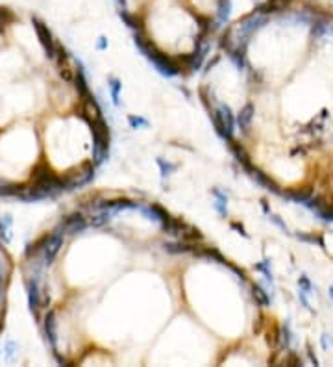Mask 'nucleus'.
<instances>
[{"label": "nucleus", "instance_id": "nucleus-36", "mask_svg": "<svg viewBox=\"0 0 333 367\" xmlns=\"http://www.w3.org/2000/svg\"><path fill=\"white\" fill-rule=\"evenodd\" d=\"M128 122L132 128H148V121L145 117H137V115H130Z\"/></svg>", "mask_w": 333, "mask_h": 367}, {"label": "nucleus", "instance_id": "nucleus-7", "mask_svg": "<svg viewBox=\"0 0 333 367\" xmlns=\"http://www.w3.org/2000/svg\"><path fill=\"white\" fill-rule=\"evenodd\" d=\"M32 24H33V28H35L37 39H39V43L43 45V49H45V52H47V56H49V58H54V56H56V47H58V45H56V41H54L52 32L49 30V26H47L39 17H32Z\"/></svg>", "mask_w": 333, "mask_h": 367}, {"label": "nucleus", "instance_id": "nucleus-10", "mask_svg": "<svg viewBox=\"0 0 333 367\" xmlns=\"http://www.w3.org/2000/svg\"><path fill=\"white\" fill-rule=\"evenodd\" d=\"M245 171L248 173V175H250V178L254 180V182H257L259 186H263L265 189H268V191H274V193H278V195H282V189L278 188V184H276L274 180L270 178L268 175H265L261 169L254 167V165H248Z\"/></svg>", "mask_w": 333, "mask_h": 367}, {"label": "nucleus", "instance_id": "nucleus-22", "mask_svg": "<svg viewBox=\"0 0 333 367\" xmlns=\"http://www.w3.org/2000/svg\"><path fill=\"white\" fill-rule=\"evenodd\" d=\"M211 195L215 197V210L222 215V217H228V195H226L224 191H220L218 188H213L211 189Z\"/></svg>", "mask_w": 333, "mask_h": 367}, {"label": "nucleus", "instance_id": "nucleus-42", "mask_svg": "<svg viewBox=\"0 0 333 367\" xmlns=\"http://www.w3.org/2000/svg\"><path fill=\"white\" fill-rule=\"evenodd\" d=\"M232 228H235L241 236H245V238H248V234L245 232V228H243V225H239V223H232Z\"/></svg>", "mask_w": 333, "mask_h": 367}, {"label": "nucleus", "instance_id": "nucleus-47", "mask_svg": "<svg viewBox=\"0 0 333 367\" xmlns=\"http://www.w3.org/2000/svg\"><path fill=\"white\" fill-rule=\"evenodd\" d=\"M0 304H2V284H0Z\"/></svg>", "mask_w": 333, "mask_h": 367}, {"label": "nucleus", "instance_id": "nucleus-13", "mask_svg": "<svg viewBox=\"0 0 333 367\" xmlns=\"http://www.w3.org/2000/svg\"><path fill=\"white\" fill-rule=\"evenodd\" d=\"M282 197L291 200V202H302V204H305L307 200L313 197V188L305 186V188H294L289 189V191H282Z\"/></svg>", "mask_w": 333, "mask_h": 367}, {"label": "nucleus", "instance_id": "nucleus-5", "mask_svg": "<svg viewBox=\"0 0 333 367\" xmlns=\"http://www.w3.org/2000/svg\"><path fill=\"white\" fill-rule=\"evenodd\" d=\"M93 178H95V165L91 161H87V163H83L78 169V173L72 171V175L65 176V191H72V189L82 188V186L89 184Z\"/></svg>", "mask_w": 333, "mask_h": 367}, {"label": "nucleus", "instance_id": "nucleus-25", "mask_svg": "<svg viewBox=\"0 0 333 367\" xmlns=\"http://www.w3.org/2000/svg\"><path fill=\"white\" fill-rule=\"evenodd\" d=\"M163 248L168 254H185V252H191L193 245H189L185 241H180V243H165Z\"/></svg>", "mask_w": 333, "mask_h": 367}, {"label": "nucleus", "instance_id": "nucleus-26", "mask_svg": "<svg viewBox=\"0 0 333 367\" xmlns=\"http://www.w3.org/2000/svg\"><path fill=\"white\" fill-rule=\"evenodd\" d=\"M230 11H232V2L230 0H218V8H216V17L218 22L224 24L230 19Z\"/></svg>", "mask_w": 333, "mask_h": 367}, {"label": "nucleus", "instance_id": "nucleus-39", "mask_svg": "<svg viewBox=\"0 0 333 367\" xmlns=\"http://www.w3.org/2000/svg\"><path fill=\"white\" fill-rule=\"evenodd\" d=\"M59 76L65 80V82H74V72H70V69H67L65 65H61V69H59Z\"/></svg>", "mask_w": 333, "mask_h": 367}, {"label": "nucleus", "instance_id": "nucleus-29", "mask_svg": "<svg viewBox=\"0 0 333 367\" xmlns=\"http://www.w3.org/2000/svg\"><path fill=\"white\" fill-rule=\"evenodd\" d=\"M47 239H49V234H45V236H43V238H39L37 241L30 243L28 247H26V258H32L33 254L41 252V250H43V247H45V243H47Z\"/></svg>", "mask_w": 333, "mask_h": 367}, {"label": "nucleus", "instance_id": "nucleus-24", "mask_svg": "<svg viewBox=\"0 0 333 367\" xmlns=\"http://www.w3.org/2000/svg\"><path fill=\"white\" fill-rule=\"evenodd\" d=\"M0 241L4 245L11 241V215H2L0 219Z\"/></svg>", "mask_w": 333, "mask_h": 367}, {"label": "nucleus", "instance_id": "nucleus-43", "mask_svg": "<svg viewBox=\"0 0 333 367\" xmlns=\"http://www.w3.org/2000/svg\"><path fill=\"white\" fill-rule=\"evenodd\" d=\"M98 49H106V37H100V41H98Z\"/></svg>", "mask_w": 333, "mask_h": 367}, {"label": "nucleus", "instance_id": "nucleus-3", "mask_svg": "<svg viewBox=\"0 0 333 367\" xmlns=\"http://www.w3.org/2000/svg\"><path fill=\"white\" fill-rule=\"evenodd\" d=\"M91 132H93V141H95V163H102L109 154V128L106 121L97 119L91 122Z\"/></svg>", "mask_w": 333, "mask_h": 367}, {"label": "nucleus", "instance_id": "nucleus-12", "mask_svg": "<svg viewBox=\"0 0 333 367\" xmlns=\"http://www.w3.org/2000/svg\"><path fill=\"white\" fill-rule=\"evenodd\" d=\"M141 204L133 202V200L128 199H115V200H100V202H95V208L97 210H109V211H122V210H133L137 208Z\"/></svg>", "mask_w": 333, "mask_h": 367}, {"label": "nucleus", "instance_id": "nucleus-17", "mask_svg": "<svg viewBox=\"0 0 333 367\" xmlns=\"http://www.w3.org/2000/svg\"><path fill=\"white\" fill-rule=\"evenodd\" d=\"M289 6H291V0H266L261 6H257L255 11H259L263 15H270V13H280V11L289 10Z\"/></svg>", "mask_w": 333, "mask_h": 367}, {"label": "nucleus", "instance_id": "nucleus-11", "mask_svg": "<svg viewBox=\"0 0 333 367\" xmlns=\"http://www.w3.org/2000/svg\"><path fill=\"white\" fill-rule=\"evenodd\" d=\"M43 330H45V336H47L49 343L52 345V349L56 350V345H58V319H56L54 310L47 312L45 321H43Z\"/></svg>", "mask_w": 333, "mask_h": 367}, {"label": "nucleus", "instance_id": "nucleus-40", "mask_svg": "<svg viewBox=\"0 0 333 367\" xmlns=\"http://www.w3.org/2000/svg\"><path fill=\"white\" fill-rule=\"evenodd\" d=\"M298 286H300V289L305 291V293H309V291H311V282H309V278H307V277H300V280H298Z\"/></svg>", "mask_w": 333, "mask_h": 367}, {"label": "nucleus", "instance_id": "nucleus-6", "mask_svg": "<svg viewBox=\"0 0 333 367\" xmlns=\"http://www.w3.org/2000/svg\"><path fill=\"white\" fill-rule=\"evenodd\" d=\"M87 227H89L87 219L83 217L82 213H70V215H65V217L61 219V223L56 228V232L63 234V236H76V234H82Z\"/></svg>", "mask_w": 333, "mask_h": 367}, {"label": "nucleus", "instance_id": "nucleus-15", "mask_svg": "<svg viewBox=\"0 0 333 367\" xmlns=\"http://www.w3.org/2000/svg\"><path fill=\"white\" fill-rule=\"evenodd\" d=\"M254 106L252 104H246L245 108L241 109L239 113H237L235 117V124L241 128V132L243 134H248L250 132V126H252V119H254Z\"/></svg>", "mask_w": 333, "mask_h": 367}, {"label": "nucleus", "instance_id": "nucleus-33", "mask_svg": "<svg viewBox=\"0 0 333 367\" xmlns=\"http://www.w3.org/2000/svg\"><path fill=\"white\" fill-rule=\"evenodd\" d=\"M157 165L161 169V176L165 178L168 175H172L174 171L178 169V163H170V161H165L163 158H157Z\"/></svg>", "mask_w": 333, "mask_h": 367}, {"label": "nucleus", "instance_id": "nucleus-2", "mask_svg": "<svg viewBox=\"0 0 333 367\" xmlns=\"http://www.w3.org/2000/svg\"><path fill=\"white\" fill-rule=\"evenodd\" d=\"M32 186L41 189L49 199H56L61 191H65V178L52 173V169L47 163H39L32 171Z\"/></svg>", "mask_w": 333, "mask_h": 367}, {"label": "nucleus", "instance_id": "nucleus-49", "mask_svg": "<svg viewBox=\"0 0 333 367\" xmlns=\"http://www.w3.org/2000/svg\"><path fill=\"white\" fill-rule=\"evenodd\" d=\"M0 134H2V132H0Z\"/></svg>", "mask_w": 333, "mask_h": 367}, {"label": "nucleus", "instance_id": "nucleus-32", "mask_svg": "<svg viewBox=\"0 0 333 367\" xmlns=\"http://www.w3.org/2000/svg\"><path fill=\"white\" fill-rule=\"evenodd\" d=\"M276 341H278V345L282 349L289 347V343H291V332H289V328L287 327L280 328V330H278V336H276Z\"/></svg>", "mask_w": 333, "mask_h": 367}, {"label": "nucleus", "instance_id": "nucleus-34", "mask_svg": "<svg viewBox=\"0 0 333 367\" xmlns=\"http://www.w3.org/2000/svg\"><path fill=\"white\" fill-rule=\"evenodd\" d=\"M296 239L305 241V243H316L318 247H324V239L322 236H316V234H296Z\"/></svg>", "mask_w": 333, "mask_h": 367}, {"label": "nucleus", "instance_id": "nucleus-21", "mask_svg": "<svg viewBox=\"0 0 333 367\" xmlns=\"http://www.w3.org/2000/svg\"><path fill=\"white\" fill-rule=\"evenodd\" d=\"M183 225H185V223H183L182 219H176V217H172V215H168V217L161 223V228H163V232L168 234V236H178V238H180Z\"/></svg>", "mask_w": 333, "mask_h": 367}, {"label": "nucleus", "instance_id": "nucleus-23", "mask_svg": "<svg viewBox=\"0 0 333 367\" xmlns=\"http://www.w3.org/2000/svg\"><path fill=\"white\" fill-rule=\"evenodd\" d=\"M139 210H141V211H143L148 219H154V221H159V223H163V221L168 217V213H166L161 206H157V204H150V206H139Z\"/></svg>", "mask_w": 333, "mask_h": 367}, {"label": "nucleus", "instance_id": "nucleus-14", "mask_svg": "<svg viewBox=\"0 0 333 367\" xmlns=\"http://www.w3.org/2000/svg\"><path fill=\"white\" fill-rule=\"evenodd\" d=\"M74 87H76V91H78L80 99H87V97H91V91H89V84H87V78H85V72H83V67H82V63H78L76 61V70H74Z\"/></svg>", "mask_w": 333, "mask_h": 367}, {"label": "nucleus", "instance_id": "nucleus-9", "mask_svg": "<svg viewBox=\"0 0 333 367\" xmlns=\"http://www.w3.org/2000/svg\"><path fill=\"white\" fill-rule=\"evenodd\" d=\"M26 291H28V304L30 310L33 315L39 314V308H41V289H39V280L37 277H28L26 278Z\"/></svg>", "mask_w": 333, "mask_h": 367}, {"label": "nucleus", "instance_id": "nucleus-44", "mask_svg": "<svg viewBox=\"0 0 333 367\" xmlns=\"http://www.w3.org/2000/svg\"><path fill=\"white\" fill-rule=\"evenodd\" d=\"M117 4L120 6V10H124V6H126V0H117Z\"/></svg>", "mask_w": 333, "mask_h": 367}, {"label": "nucleus", "instance_id": "nucleus-48", "mask_svg": "<svg viewBox=\"0 0 333 367\" xmlns=\"http://www.w3.org/2000/svg\"><path fill=\"white\" fill-rule=\"evenodd\" d=\"M330 297L333 298V288H330Z\"/></svg>", "mask_w": 333, "mask_h": 367}, {"label": "nucleus", "instance_id": "nucleus-19", "mask_svg": "<svg viewBox=\"0 0 333 367\" xmlns=\"http://www.w3.org/2000/svg\"><path fill=\"white\" fill-rule=\"evenodd\" d=\"M230 143V150H232V154H233V158L241 163V167L246 169L248 165H252V161H250V156H248V152L245 150V147L241 145V143H237L235 139H232V141H228Z\"/></svg>", "mask_w": 333, "mask_h": 367}, {"label": "nucleus", "instance_id": "nucleus-41", "mask_svg": "<svg viewBox=\"0 0 333 367\" xmlns=\"http://www.w3.org/2000/svg\"><path fill=\"white\" fill-rule=\"evenodd\" d=\"M6 350H8V352H6L8 358L13 360V356H15V350H17V343H15V341H8V343H6Z\"/></svg>", "mask_w": 333, "mask_h": 367}, {"label": "nucleus", "instance_id": "nucleus-35", "mask_svg": "<svg viewBox=\"0 0 333 367\" xmlns=\"http://www.w3.org/2000/svg\"><path fill=\"white\" fill-rule=\"evenodd\" d=\"M13 19H15L13 11L8 10V8H0V30H2V28H4L6 24L13 22Z\"/></svg>", "mask_w": 333, "mask_h": 367}, {"label": "nucleus", "instance_id": "nucleus-46", "mask_svg": "<svg viewBox=\"0 0 333 367\" xmlns=\"http://www.w3.org/2000/svg\"><path fill=\"white\" fill-rule=\"evenodd\" d=\"M2 330H4V321L0 319V334H2Z\"/></svg>", "mask_w": 333, "mask_h": 367}, {"label": "nucleus", "instance_id": "nucleus-28", "mask_svg": "<svg viewBox=\"0 0 333 367\" xmlns=\"http://www.w3.org/2000/svg\"><path fill=\"white\" fill-rule=\"evenodd\" d=\"M120 19H124V22H126L130 28H133L135 32H143V24H141V20L135 17V15H132V13H128L126 10H120Z\"/></svg>", "mask_w": 333, "mask_h": 367}, {"label": "nucleus", "instance_id": "nucleus-16", "mask_svg": "<svg viewBox=\"0 0 333 367\" xmlns=\"http://www.w3.org/2000/svg\"><path fill=\"white\" fill-rule=\"evenodd\" d=\"M82 115L87 119V122L91 124L93 121H97L102 117V111H100V108H98L97 100L93 99V97H87V99L82 100Z\"/></svg>", "mask_w": 333, "mask_h": 367}, {"label": "nucleus", "instance_id": "nucleus-27", "mask_svg": "<svg viewBox=\"0 0 333 367\" xmlns=\"http://www.w3.org/2000/svg\"><path fill=\"white\" fill-rule=\"evenodd\" d=\"M252 297H254V300L259 304V306H268L270 304V297L266 295V291H265L261 286H252Z\"/></svg>", "mask_w": 333, "mask_h": 367}, {"label": "nucleus", "instance_id": "nucleus-8", "mask_svg": "<svg viewBox=\"0 0 333 367\" xmlns=\"http://www.w3.org/2000/svg\"><path fill=\"white\" fill-rule=\"evenodd\" d=\"M63 239H65V236L63 234H59V232H52V234H49V239H47V243H45V247H43V262L45 263H52L54 260H56V256L59 254V250H61V247H63Z\"/></svg>", "mask_w": 333, "mask_h": 367}, {"label": "nucleus", "instance_id": "nucleus-4", "mask_svg": "<svg viewBox=\"0 0 333 367\" xmlns=\"http://www.w3.org/2000/svg\"><path fill=\"white\" fill-rule=\"evenodd\" d=\"M211 117H213V124L216 128V134L226 141H232L233 139V130H235V117H233V111L228 104H220L216 109L211 111Z\"/></svg>", "mask_w": 333, "mask_h": 367}, {"label": "nucleus", "instance_id": "nucleus-1", "mask_svg": "<svg viewBox=\"0 0 333 367\" xmlns=\"http://www.w3.org/2000/svg\"><path fill=\"white\" fill-rule=\"evenodd\" d=\"M133 43H135V47L147 56L148 61L154 63V67L157 69V72H161V74L166 76V78H172V76L180 74V69H182L180 63H178L174 58H170V56L163 54V52L157 49L156 45L148 39L143 32H135Z\"/></svg>", "mask_w": 333, "mask_h": 367}, {"label": "nucleus", "instance_id": "nucleus-30", "mask_svg": "<svg viewBox=\"0 0 333 367\" xmlns=\"http://www.w3.org/2000/svg\"><path fill=\"white\" fill-rule=\"evenodd\" d=\"M120 87H122L120 80L115 78V76L109 78V91H111V99H113V104H115V106L120 104Z\"/></svg>", "mask_w": 333, "mask_h": 367}, {"label": "nucleus", "instance_id": "nucleus-45", "mask_svg": "<svg viewBox=\"0 0 333 367\" xmlns=\"http://www.w3.org/2000/svg\"><path fill=\"white\" fill-rule=\"evenodd\" d=\"M4 282V269H2V263H0V284Z\"/></svg>", "mask_w": 333, "mask_h": 367}, {"label": "nucleus", "instance_id": "nucleus-31", "mask_svg": "<svg viewBox=\"0 0 333 367\" xmlns=\"http://www.w3.org/2000/svg\"><path fill=\"white\" fill-rule=\"evenodd\" d=\"M111 215H113V211H109V210H102L98 215H93V217H91L89 225H91V227H102V225L109 223Z\"/></svg>", "mask_w": 333, "mask_h": 367}, {"label": "nucleus", "instance_id": "nucleus-37", "mask_svg": "<svg viewBox=\"0 0 333 367\" xmlns=\"http://www.w3.org/2000/svg\"><path fill=\"white\" fill-rule=\"evenodd\" d=\"M268 263H270L268 260H263L261 263H257V265H255V269H257V271H261V273H263V275H265V278L272 282V280H274V277H272V271L268 269Z\"/></svg>", "mask_w": 333, "mask_h": 367}, {"label": "nucleus", "instance_id": "nucleus-20", "mask_svg": "<svg viewBox=\"0 0 333 367\" xmlns=\"http://www.w3.org/2000/svg\"><path fill=\"white\" fill-rule=\"evenodd\" d=\"M180 239L189 243V245H196V243H202V241H204V236H202V232L198 228H195V227H191V225L185 223L183 228H182V234H180Z\"/></svg>", "mask_w": 333, "mask_h": 367}, {"label": "nucleus", "instance_id": "nucleus-18", "mask_svg": "<svg viewBox=\"0 0 333 367\" xmlns=\"http://www.w3.org/2000/svg\"><path fill=\"white\" fill-rule=\"evenodd\" d=\"M24 189H26V186H22V184H13V182H8V180H0V197L19 199Z\"/></svg>", "mask_w": 333, "mask_h": 367}, {"label": "nucleus", "instance_id": "nucleus-38", "mask_svg": "<svg viewBox=\"0 0 333 367\" xmlns=\"http://www.w3.org/2000/svg\"><path fill=\"white\" fill-rule=\"evenodd\" d=\"M268 219H270V221L274 223L276 227H280V228L283 230L285 234H289V228H287V225H285L283 221H282V219L278 217V215H274V213H270V211H268Z\"/></svg>", "mask_w": 333, "mask_h": 367}]
</instances>
